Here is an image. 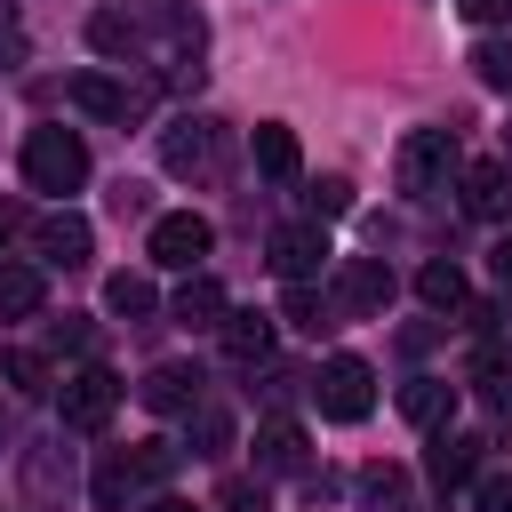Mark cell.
Returning <instances> with one entry per match:
<instances>
[{
  "instance_id": "6da1fadb",
  "label": "cell",
  "mask_w": 512,
  "mask_h": 512,
  "mask_svg": "<svg viewBox=\"0 0 512 512\" xmlns=\"http://www.w3.org/2000/svg\"><path fill=\"white\" fill-rule=\"evenodd\" d=\"M24 184H32V192H56V200L80 192V184H88V144H80L72 128H32V136H24Z\"/></svg>"
},
{
  "instance_id": "7a4b0ae2",
  "label": "cell",
  "mask_w": 512,
  "mask_h": 512,
  "mask_svg": "<svg viewBox=\"0 0 512 512\" xmlns=\"http://www.w3.org/2000/svg\"><path fill=\"white\" fill-rule=\"evenodd\" d=\"M312 392H320V416H328V424H360V416L376 408V368H368L360 352H328L320 376H312Z\"/></svg>"
},
{
  "instance_id": "3957f363",
  "label": "cell",
  "mask_w": 512,
  "mask_h": 512,
  "mask_svg": "<svg viewBox=\"0 0 512 512\" xmlns=\"http://www.w3.org/2000/svg\"><path fill=\"white\" fill-rule=\"evenodd\" d=\"M448 168H456V128H408L400 152H392L400 192H432V184H448Z\"/></svg>"
},
{
  "instance_id": "277c9868",
  "label": "cell",
  "mask_w": 512,
  "mask_h": 512,
  "mask_svg": "<svg viewBox=\"0 0 512 512\" xmlns=\"http://www.w3.org/2000/svg\"><path fill=\"white\" fill-rule=\"evenodd\" d=\"M56 408H64V432H104L112 408H120V376L112 368H80V376H64Z\"/></svg>"
},
{
  "instance_id": "5b68a950",
  "label": "cell",
  "mask_w": 512,
  "mask_h": 512,
  "mask_svg": "<svg viewBox=\"0 0 512 512\" xmlns=\"http://www.w3.org/2000/svg\"><path fill=\"white\" fill-rule=\"evenodd\" d=\"M216 152H224L216 120H168V128H160V168H168V176H208Z\"/></svg>"
},
{
  "instance_id": "8992f818",
  "label": "cell",
  "mask_w": 512,
  "mask_h": 512,
  "mask_svg": "<svg viewBox=\"0 0 512 512\" xmlns=\"http://www.w3.org/2000/svg\"><path fill=\"white\" fill-rule=\"evenodd\" d=\"M208 248H216L208 216H192V208H176V216H152V264H168V272H192Z\"/></svg>"
},
{
  "instance_id": "52a82bcc",
  "label": "cell",
  "mask_w": 512,
  "mask_h": 512,
  "mask_svg": "<svg viewBox=\"0 0 512 512\" xmlns=\"http://www.w3.org/2000/svg\"><path fill=\"white\" fill-rule=\"evenodd\" d=\"M64 496H72V456H64V440L24 448V512H64Z\"/></svg>"
},
{
  "instance_id": "ba28073f",
  "label": "cell",
  "mask_w": 512,
  "mask_h": 512,
  "mask_svg": "<svg viewBox=\"0 0 512 512\" xmlns=\"http://www.w3.org/2000/svg\"><path fill=\"white\" fill-rule=\"evenodd\" d=\"M88 240H96V232H88V216H72V208H48V216L32 224L40 264H64V272H72V264H88Z\"/></svg>"
},
{
  "instance_id": "9c48e42d",
  "label": "cell",
  "mask_w": 512,
  "mask_h": 512,
  "mask_svg": "<svg viewBox=\"0 0 512 512\" xmlns=\"http://www.w3.org/2000/svg\"><path fill=\"white\" fill-rule=\"evenodd\" d=\"M392 304V272L376 256H344L336 264V312H384Z\"/></svg>"
},
{
  "instance_id": "30bf717a",
  "label": "cell",
  "mask_w": 512,
  "mask_h": 512,
  "mask_svg": "<svg viewBox=\"0 0 512 512\" xmlns=\"http://www.w3.org/2000/svg\"><path fill=\"white\" fill-rule=\"evenodd\" d=\"M136 400H144L152 416H192V408H200V368H184V360H160V368L136 384Z\"/></svg>"
},
{
  "instance_id": "8fae6325",
  "label": "cell",
  "mask_w": 512,
  "mask_h": 512,
  "mask_svg": "<svg viewBox=\"0 0 512 512\" xmlns=\"http://www.w3.org/2000/svg\"><path fill=\"white\" fill-rule=\"evenodd\" d=\"M320 264H328V232L320 224H280L272 232V272L280 280H312Z\"/></svg>"
},
{
  "instance_id": "7c38bea8",
  "label": "cell",
  "mask_w": 512,
  "mask_h": 512,
  "mask_svg": "<svg viewBox=\"0 0 512 512\" xmlns=\"http://www.w3.org/2000/svg\"><path fill=\"white\" fill-rule=\"evenodd\" d=\"M400 416H408L416 432H440V424L456 416V384H448V376H416V384L400 392Z\"/></svg>"
},
{
  "instance_id": "4fadbf2b",
  "label": "cell",
  "mask_w": 512,
  "mask_h": 512,
  "mask_svg": "<svg viewBox=\"0 0 512 512\" xmlns=\"http://www.w3.org/2000/svg\"><path fill=\"white\" fill-rule=\"evenodd\" d=\"M464 208L472 216H504L512 208V168L504 160H472L464 168Z\"/></svg>"
},
{
  "instance_id": "5bb4252c",
  "label": "cell",
  "mask_w": 512,
  "mask_h": 512,
  "mask_svg": "<svg viewBox=\"0 0 512 512\" xmlns=\"http://www.w3.org/2000/svg\"><path fill=\"white\" fill-rule=\"evenodd\" d=\"M40 304H48L40 264H0V320H32Z\"/></svg>"
},
{
  "instance_id": "9a60e30c",
  "label": "cell",
  "mask_w": 512,
  "mask_h": 512,
  "mask_svg": "<svg viewBox=\"0 0 512 512\" xmlns=\"http://www.w3.org/2000/svg\"><path fill=\"white\" fill-rule=\"evenodd\" d=\"M168 312H176V320H184V328H216V320H224V312H232V304H224V288H216V280H208V272H192V280H184V288H176V304H168Z\"/></svg>"
},
{
  "instance_id": "2e32d148",
  "label": "cell",
  "mask_w": 512,
  "mask_h": 512,
  "mask_svg": "<svg viewBox=\"0 0 512 512\" xmlns=\"http://www.w3.org/2000/svg\"><path fill=\"white\" fill-rule=\"evenodd\" d=\"M72 104L96 112V120H128V112H136V96H128L120 80H104V72H80V80H72Z\"/></svg>"
},
{
  "instance_id": "e0dca14e",
  "label": "cell",
  "mask_w": 512,
  "mask_h": 512,
  "mask_svg": "<svg viewBox=\"0 0 512 512\" xmlns=\"http://www.w3.org/2000/svg\"><path fill=\"white\" fill-rule=\"evenodd\" d=\"M256 168H264L272 184H288V176L304 168V152H296V128H280V120H264V128H256Z\"/></svg>"
},
{
  "instance_id": "ac0fdd59",
  "label": "cell",
  "mask_w": 512,
  "mask_h": 512,
  "mask_svg": "<svg viewBox=\"0 0 512 512\" xmlns=\"http://www.w3.org/2000/svg\"><path fill=\"white\" fill-rule=\"evenodd\" d=\"M216 328H224V352H232V360H240V368H248V360H264V352H272V320H264V312H224V320H216Z\"/></svg>"
},
{
  "instance_id": "d6986e66",
  "label": "cell",
  "mask_w": 512,
  "mask_h": 512,
  "mask_svg": "<svg viewBox=\"0 0 512 512\" xmlns=\"http://www.w3.org/2000/svg\"><path fill=\"white\" fill-rule=\"evenodd\" d=\"M256 464H264V472H296V464H304V432H296L288 416H272V424L256 432Z\"/></svg>"
},
{
  "instance_id": "ffe728a7",
  "label": "cell",
  "mask_w": 512,
  "mask_h": 512,
  "mask_svg": "<svg viewBox=\"0 0 512 512\" xmlns=\"http://www.w3.org/2000/svg\"><path fill=\"white\" fill-rule=\"evenodd\" d=\"M416 296H424L432 312H456V304H464V272H456L448 256H432V264L416 272Z\"/></svg>"
},
{
  "instance_id": "44dd1931",
  "label": "cell",
  "mask_w": 512,
  "mask_h": 512,
  "mask_svg": "<svg viewBox=\"0 0 512 512\" xmlns=\"http://www.w3.org/2000/svg\"><path fill=\"white\" fill-rule=\"evenodd\" d=\"M472 448H480V440H440V448H432V480H440V488H472V480H480V456H472Z\"/></svg>"
},
{
  "instance_id": "7402d4cb",
  "label": "cell",
  "mask_w": 512,
  "mask_h": 512,
  "mask_svg": "<svg viewBox=\"0 0 512 512\" xmlns=\"http://www.w3.org/2000/svg\"><path fill=\"white\" fill-rule=\"evenodd\" d=\"M128 488H144V480H136V456H128V448H112V456H104V472H96V512H120V504H128Z\"/></svg>"
},
{
  "instance_id": "603a6c76",
  "label": "cell",
  "mask_w": 512,
  "mask_h": 512,
  "mask_svg": "<svg viewBox=\"0 0 512 512\" xmlns=\"http://www.w3.org/2000/svg\"><path fill=\"white\" fill-rule=\"evenodd\" d=\"M104 304H112L120 320H144L160 296H152V280H144V272H112V280H104Z\"/></svg>"
},
{
  "instance_id": "cb8c5ba5",
  "label": "cell",
  "mask_w": 512,
  "mask_h": 512,
  "mask_svg": "<svg viewBox=\"0 0 512 512\" xmlns=\"http://www.w3.org/2000/svg\"><path fill=\"white\" fill-rule=\"evenodd\" d=\"M472 384H480V400H488V408H512V352H496V344H488V352L472 360Z\"/></svg>"
},
{
  "instance_id": "d4e9b609",
  "label": "cell",
  "mask_w": 512,
  "mask_h": 512,
  "mask_svg": "<svg viewBox=\"0 0 512 512\" xmlns=\"http://www.w3.org/2000/svg\"><path fill=\"white\" fill-rule=\"evenodd\" d=\"M360 504H368V512H408V480H400L392 464H368V472H360Z\"/></svg>"
},
{
  "instance_id": "484cf974",
  "label": "cell",
  "mask_w": 512,
  "mask_h": 512,
  "mask_svg": "<svg viewBox=\"0 0 512 512\" xmlns=\"http://www.w3.org/2000/svg\"><path fill=\"white\" fill-rule=\"evenodd\" d=\"M88 40H96L104 56H128V48H136V24H128L120 8H96V16H88Z\"/></svg>"
},
{
  "instance_id": "4316f807",
  "label": "cell",
  "mask_w": 512,
  "mask_h": 512,
  "mask_svg": "<svg viewBox=\"0 0 512 512\" xmlns=\"http://www.w3.org/2000/svg\"><path fill=\"white\" fill-rule=\"evenodd\" d=\"M232 448V416L224 408H192V456H224Z\"/></svg>"
},
{
  "instance_id": "83f0119b",
  "label": "cell",
  "mask_w": 512,
  "mask_h": 512,
  "mask_svg": "<svg viewBox=\"0 0 512 512\" xmlns=\"http://www.w3.org/2000/svg\"><path fill=\"white\" fill-rule=\"evenodd\" d=\"M0 376H8L16 392H48V360H40V352H0Z\"/></svg>"
},
{
  "instance_id": "f1b7e54d",
  "label": "cell",
  "mask_w": 512,
  "mask_h": 512,
  "mask_svg": "<svg viewBox=\"0 0 512 512\" xmlns=\"http://www.w3.org/2000/svg\"><path fill=\"white\" fill-rule=\"evenodd\" d=\"M472 512H512V472H480L472 480Z\"/></svg>"
},
{
  "instance_id": "f546056e",
  "label": "cell",
  "mask_w": 512,
  "mask_h": 512,
  "mask_svg": "<svg viewBox=\"0 0 512 512\" xmlns=\"http://www.w3.org/2000/svg\"><path fill=\"white\" fill-rule=\"evenodd\" d=\"M304 200H312V216H344V208H352V184H344V176H320Z\"/></svg>"
},
{
  "instance_id": "4dcf8cb0",
  "label": "cell",
  "mask_w": 512,
  "mask_h": 512,
  "mask_svg": "<svg viewBox=\"0 0 512 512\" xmlns=\"http://www.w3.org/2000/svg\"><path fill=\"white\" fill-rule=\"evenodd\" d=\"M472 64H480V80H488V88H512V40H488Z\"/></svg>"
},
{
  "instance_id": "1f68e13d",
  "label": "cell",
  "mask_w": 512,
  "mask_h": 512,
  "mask_svg": "<svg viewBox=\"0 0 512 512\" xmlns=\"http://www.w3.org/2000/svg\"><path fill=\"white\" fill-rule=\"evenodd\" d=\"M168 464H176L168 440H136V480H168Z\"/></svg>"
},
{
  "instance_id": "d6a6232c",
  "label": "cell",
  "mask_w": 512,
  "mask_h": 512,
  "mask_svg": "<svg viewBox=\"0 0 512 512\" xmlns=\"http://www.w3.org/2000/svg\"><path fill=\"white\" fill-rule=\"evenodd\" d=\"M464 24H512V0H456Z\"/></svg>"
},
{
  "instance_id": "836d02e7",
  "label": "cell",
  "mask_w": 512,
  "mask_h": 512,
  "mask_svg": "<svg viewBox=\"0 0 512 512\" xmlns=\"http://www.w3.org/2000/svg\"><path fill=\"white\" fill-rule=\"evenodd\" d=\"M488 272H496V280L512 288V240H496V256H488Z\"/></svg>"
},
{
  "instance_id": "e575fe53",
  "label": "cell",
  "mask_w": 512,
  "mask_h": 512,
  "mask_svg": "<svg viewBox=\"0 0 512 512\" xmlns=\"http://www.w3.org/2000/svg\"><path fill=\"white\" fill-rule=\"evenodd\" d=\"M144 512H200V504H184V496H152Z\"/></svg>"
},
{
  "instance_id": "d590c367",
  "label": "cell",
  "mask_w": 512,
  "mask_h": 512,
  "mask_svg": "<svg viewBox=\"0 0 512 512\" xmlns=\"http://www.w3.org/2000/svg\"><path fill=\"white\" fill-rule=\"evenodd\" d=\"M8 232H16V208H0V240H8Z\"/></svg>"
},
{
  "instance_id": "8d00e7d4",
  "label": "cell",
  "mask_w": 512,
  "mask_h": 512,
  "mask_svg": "<svg viewBox=\"0 0 512 512\" xmlns=\"http://www.w3.org/2000/svg\"><path fill=\"white\" fill-rule=\"evenodd\" d=\"M504 160H512V128H504Z\"/></svg>"
}]
</instances>
